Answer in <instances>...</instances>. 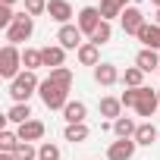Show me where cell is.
Wrapping results in <instances>:
<instances>
[{"label":"cell","instance_id":"obj_16","mask_svg":"<svg viewBox=\"0 0 160 160\" xmlns=\"http://www.w3.org/2000/svg\"><path fill=\"white\" fill-rule=\"evenodd\" d=\"M138 41H141L148 50H160V25H157V22H148V25L138 32Z\"/></svg>","mask_w":160,"mask_h":160},{"label":"cell","instance_id":"obj_7","mask_svg":"<svg viewBox=\"0 0 160 160\" xmlns=\"http://www.w3.org/2000/svg\"><path fill=\"white\" fill-rule=\"evenodd\" d=\"M104 22V16H101V10L98 7H82V10H78V19H75V25L78 28H82V35H94V28Z\"/></svg>","mask_w":160,"mask_h":160},{"label":"cell","instance_id":"obj_11","mask_svg":"<svg viewBox=\"0 0 160 160\" xmlns=\"http://www.w3.org/2000/svg\"><path fill=\"white\" fill-rule=\"evenodd\" d=\"M47 16H50L53 22H60V25H69V19H72L75 13H72V3H69V0H47Z\"/></svg>","mask_w":160,"mask_h":160},{"label":"cell","instance_id":"obj_2","mask_svg":"<svg viewBox=\"0 0 160 160\" xmlns=\"http://www.w3.org/2000/svg\"><path fill=\"white\" fill-rule=\"evenodd\" d=\"M19 72H25V66H22V50H19L16 44H3V50H0V75H3L7 82H13Z\"/></svg>","mask_w":160,"mask_h":160},{"label":"cell","instance_id":"obj_27","mask_svg":"<svg viewBox=\"0 0 160 160\" xmlns=\"http://www.w3.org/2000/svg\"><path fill=\"white\" fill-rule=\"evenodd\" d=\"M50 82H57V85H63V88H72V69L69 66H60V69H50Z\"/></svg>","mask_w":160,"mask_h":160},{"label":"cell","instance_id":"obj_30","mask_svg":"<svg viewBox=\"0 0 160 160\" xmlns=\"http://www.w3.org/2000/svg\"><path fill=\"white\" fill-rule=\"evenodd\" d=\"M38 154H41V160H60V148L53 141H41L38 144Z\"/></svg>","mask_w":160,"mask_h":160},{"label":"cell","instance_id":"obj_26","mask_svg":"<svg viewBox=\"0 0 160 160\" xmlns=\"http://www.w3.org/2000/svg\"><path fill=\"white\" fill-rule=\"evenodd\" d=\"M110 38H113V25H110V22H107V19H104V22H101V25H98V28H94V35H91V38H88V41H91V44H98V47H101V44H107V41H110Z\"/></svg>","mask_w":160,"mask_h":160},{"label":"cell","instance_id":"obj_34","mask_svg":"<svg viewBox=\"0 0 160 160\" xmlns=\"http://www.w3.org/2000/svg\"><path fill=\"white\" fill-rule=\"evenodd\" d=\"M0 3H3V7H13V3H19V0H0Z\"/></svg>","mask_w":160,"mask_h":160},{"label":"cell","instance_id":"obj_3","mask_svg":"<svg viewBox=\"0 0 160 160\" xmlns=\"http://www.w3.org/2000/svg\"><path fill=\"white\" fill-rule=\"evenodd\" d=\"M38 94H41V101H44V107H47V110H63V107L69 104V88H63V85L50 82V78H44V82H41Z\"/></svg>","mask_w":160,"mask_h":160},{"label":"cell","instance_id":"obj_23","mask_svg":"<svg viewBox=\"0 0 160 160\" xmlns=\"http://www.w3.org/2000/svg\"><path fill=\"white\" fill-rule=\"evenodd\" d=\"M101 16L110 22V19H116V16H122V10H126V3H122V0H101Z\"/></svg>","mask_w":160,"mask_h":160},{"label":"cell","instance_id":"obj_21","mask_svg":"<svg viewBox=\"0 0 160 160\" xmlns=\"http://www.w3.org/2000/svg\"><path fill=\"white\" fill-rule=\"evenodd\" d=\"M135 129H138V122H135L132 116H119V119L113 122V135H116V138H135Z\"/></svg>","mask_w":160,"mask_h":160},{"label":"cell","instance_id":"obj_22","mask_svg":"<svg viewBox=\"0 0 160 160\" xmlns=\"http://www.w3.org/2000/svg\"><path fill=\"white\" fill-rule=\"evenodd\" d=\"M88 135H91V129H88L85 122H75V126H66V129H63V138L72 141V144H82Z\"/></svg>","mask_w":160,"mask_h":160},{"label":"cell","instance_id":"obj_39","mask_svg":"<svg viewBox=\"0 0 160 160\" xmlns=\"http://www.w3.org/2000/svg\"><path fill=\"white\" fill-rule=\"evenodd\" d=\"M157 72H160V69H157Z\"/></svg>","mask_w":160,"mask_h":160},{"label":"cell","instance_id":"obj_28","mask_svg":"<svg viewBox=\"0 0 160 160\" xmlns=\"http://www.w3.org/2000/svg\"><path fill=\"white\" fill-rule=\"evenodd\" d=\"M19 144H22V141H19V135H16L13 129H3V132H0V151L13 154V151H16Z\"/></svg>","mask_w":160,"mask_h":160},{"label":"cell","instance_id":"obj_15","mask_svg":"<svg viewBox=\"0 0 160 160\" xmlns=\"http://www.w3.org/2000/svg\"><path fill=\"white\" fill-rule=\"evenodd\" d=\"M135 66H138L141 72H154V69H160V53H157V50L141 47V50H138V57H135Z\"/></svg>","mask_w":160,"mask_h":160},{"label":"cell","instance_id":"obj_6","mask_svg":"<svg viewBox=\"0 0 160 160\" xmlns=\"http://www.w3.org/2000/svg\"><path fill=\"white\" fill-rule=\"evenodd\" d=\"M160 110V98H157V91L154 88H138V104H135V113L138 116H154Z\"/></svg>","mask_w":160,"mask_h":160},{"label":"cell","instance_id":"obj_1","mask_svg":"<svg viewBox=\"0 0 160 160\" xmlns=\"http://www.w3.org/2000/svg\"><path fill=\"white\" fill-rule=\"evenodd\" d=\"M38 88H41L38 75L25 69V72H19L13 82H10V88H7V91H10V98H13L16 104H28V98H32V94H38Z\"/></svg>","mask_w":160,"mask_h":160},{"label":"cell","instance_id":"obj_10","mask_svg":"<svg viewBox=\"0 0 160 160\" xmlns=\"http://www.w3.org/2000/svg\"><path fill=\"white\" fill-rule=\"evenodd\" d=\"M94 82H98L101 88H110V85L122 82V75H119V69H116L113 63H98V66H94Z\"/></svg>","mask_w":160,"mask_h":160},{"label":"cell","instance_id":"obj_19","mask_svg":"<svg viewBox=\"0 0 160 160\" xmlns=\"http://www.w3.org/2000/svg\"><path fill=\"white\" fill-rule=\"evenodd\" d=\"M101 116H107L110 122H116L122 116V101L119 98H101Z\"/></svg>","mask_w":160,"mask_h":160},{"label":"cell","instance_id":"obj_37","mask_svg":"<svg viewBox=\"0 0 160 160\" xmlns=\"http://www.w3.org/2000/svg\"><path fill=\"white\" fill-rule=\"evenodd\" d=\"M132 3H135V7H138V3H144V0H132Z\"/></svg>","mask_w":160,"mask_h":160},{"label":"cell","instance_id":"obj_9","mask_svg":"<svg viewBox=\"0 0 160 160\" xmlns=\"http://www.w3.org/2000/svg\"><path fill=\"white\" fill-rule=\"evenodd\" d=\"M135 138H116L110 148H107V160H132L135 157Z\"/></svg>","mask_w":160,"mask_h":160},{"label":"cell","instance_id":"obj_14","mask_svg":"<svg viewBox=\"0 0 160 160\" xmlns=\"http://www.w3.org/2000/svg\"><path fill=\"white\" fill-rule=\"evenodd\" d=\"M41 57H44V66L47 69H60L63 60H66V50L60 44H47V47H41Z\"/></svg>","mask_w":160,"mask_h":160},{"label":"cell","instance_id":"obj_25","mask_svg":"<svg viewBox=\"0 0 160 160\" xmlns=\"http://www.w3.org/2000/svg\"><path fill=\"white\" fill-rule=\"evenodd\" d=\"M22 66H25L28 72H35L38 66H44V57H41V50H35V47H25V50H22Z\"/></svg>","mask_w":160,"mask_h":160},{"label":"cell","instance_id":"obj_29","mask_svg":"<svg viewBox=\"0 0 160 160\" xmlns=\"http://www.w3.org/2000/svg\"><path fill=\"white\" fill-rule=\"evenodd\" d=\"M13 157H16V160H41V154H38V148H35L32 141H22V144L13 151Z\"/></svg>","mask_w":160,"mask_h":160},{"label":"cell","instance_id":"obj_20","mask_svg":"<svg viewBox=\"0 0 160 160\" xmlns=\"http://www.w3.org/2000/svg\"><path fill=\"white\" fill-rule=\"evenodd\" d=\"M7 122H16V126H22V122H28L32 119V107L28 104H13L10 110H7V116H3Z\"/></svg>","mask_w":160,"mask_h":160},{"label":"cell","instance_id":"obj_35","mask_svg":"<svg viewBox=\"0 0 160 160\" xmlns=\"http://www.w3.org/2000/svg\"><path fill=\"white\" fill-rule=\"evenodd\" d=\"M154 22H157V25H160V10H157V16H154Z\"/></svg>","mask_w":160,"mask_h":160},{"label":"cell","instance_id":"obj_17","mask_svg":"<svg viewBox=\"0 0 160 160\" xmlns=\"http://www.w3.org/2000/svg\"><path fill=\"white\" fill-rule=\"evenodd\" d=\"M75 57H78V63H82V66H98V63H101V47L91 44V41H85L82 47L75 50Z\"/></svg>","mask_w":160,"mask_h":160},{"label":"cell","instance_id":"obj_13","mask_svg":"<svg viewBox=\"0 0 160 160\" xmlns=\"http://www.w3.org/2000/svg\"><path fill=\"white\" fill-rule=\"evenodd\" d=\"M85 116H88V107H85L82 101H69V104L63 107V119H66V126L85 122Z\"/></svg>","mask_w":160,"mask_h":160},{"label":"cell","instance_id":"obj_12","mask_svg":"<svg viewBox=\"0 0 160 160\" xmlns=\"http://www.w3.org/2000/svg\"><path fill=\"white\" fill-rule=\"evenodd\" d=\"M44 132H47V126L41 122V119H28V122H22L19 129H16V135H19V141H41L44 138Z\"/></svg>","mask_w":160,"mask_h":160},{"label":"cell","instance_id":"obj_18","mask_svg":"<svg viewBox=\"0 0 160 160\" xmlns=\"http://www.w3.org/2000/svg\"><path fill=\"white\" fill-rule=\"evenodd\" d=\"M157 138H160L157 126H151V122H138V129H135V144H144V148H151Z\"/></svg>","mask_w":160,"mask_h":160},{"label":"cell","instance_id":"obj_5","mask_svg":"<svg viewBox=\"0 0 160 160\" xmlns=\"http://www.w3.org/2000/svg\"><path fill=\"white\" fill-rule=\"evenodd\" d=\"M119 22H122V32H126V35H135V38H138V32L148 25V19H144V13H141L138 7H126L122 16H119Z\"/></svg>","mask_w":160,"mask_h":160},{"label":"cell","instance_id":"obj_32","mask_svg":"<svg viewBox=\"0 0 160 160\" xmlns=\"http://www.w3.org/2000/svg\"><path fill=\"white\" fill-rule=\"evenodd\" d=\"M25 13H28V16H41V13H47V0H25Z\"/></svg>","mask_w":160,"mask_h":160},{"label":"cell","instance_id":"obj_31","mask_svg":"<svg viewBox=\"0 0 160 160\" xmlns=\"http://www.w3.org/2000/svg\"><path fill=\"white\" fill-rule=\"evenodd\" d=\"M13 22H16V13H13V7H3V3H0V28L7 32Z\"/></svg>","mask_w":160,"mask_h":160},{"label":"cell","instance_id":"obj_36","mask_svg":"<svg viewBox=\"0 0 160 160\" xmlns=\"http://www.w3.org/2000/svg\"><path fill=\"white\" fill-rule=\"evenodd\" d=\"M151 3H154V7H157V10H160V0H151Z\"/></svg>","mask_w":160,"mask_h":160},{"label":"cell","instance_id":"obj_38","mask_svg":"<svg viewBox=\"0 0 160 160\" xmlns=\"http://www.w3.org/2000/svg\"><path fill=\"white\" fill-rule=\"evenodd\" d=\"M157 98H160V91H157Z\"/></svg>","mask_w":160,"mask_h":160},{"label":"cell","instance_id":"obj_8","mask_svg":"<svg viewBox=\"0 0 160 160\" xmlns=\"http://www.w3.org/2000/svg\"><path fill=\"white\" fill-rule=\"evenodd\" d=\"M85 35H82V28H78V25H60V32H57V41H60V47L63 50H78V47H82L85 41H82Z\"/></svg>","mask_w":160,"mask_h":160},{"label":"cell","instance_id":"obj_24","mask_svg":"<svg viewBox=\"0 0 160 160\" xmlns=\"http://www.w3.org/2000/svg\"><path fill=\"white\" fill-rule=\"evenodd\" d=\"M122 85H126V88H144V72H141L138 66H129V69L122 72Z\"/></svg>","mask_w":160,"mask_h":160},{"label":"cell","instance_id":"obj_33","mask_svg":"<svg viewBox=\"0 0 160 160\" xmlns=\"http://www.w3.org/2000/svg\"><path fill=\"white\" fill-rule=\"evenodd\" d=\"M119 101H122V107H126V110H129V107L135 110V104H138V88H126V91L119 94Z\"/></svg>","mask_w":160,"mask_h":160},{"label":"cell","instance_id":"obj_4","mask_svg":"<svg viewBox=\"0 0 160 160\" xmlns=\"http://www.w3.org/2000/svg\"><path fill=\"white\" fill-rule=\"evenodd\" d=\"M7 35V44H22V41H28L32 35H35V16H28V13H16V22L3 32Z\"/></svg>","mask_w":160,"mask_h":160}]
</instances>
